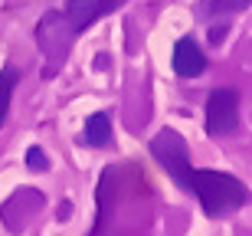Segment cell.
I'll list each match as a JSON object with an SVG mask.
<instances>
[{
  "label": "cell",
  "instance_id": "obj_1",
  "mask_svg": "<svg viewBox=\"0 0 252 236\" xmlns=\"http://www.w3.org/2000/svg\"><path fill=\"white\" fill-rule=\"evenodd\" d=\"M151 158L167 170V177L174 180L177 187H184L190 197L200 200V207H203L206 217H226V213H236L239 207L249 203V187H246L239 177L223 174V170L193 168V164H190L187 141H184V135L174 132V128H164V132L154 135Z\"/></svg>",
  "mask_w": 252,
  "mask_h": 236
},
{
  "label": "cell",
  "instance_id": "obj_2",
  "mask_svg": "<svg viewBox=\"0 0 252 236\" xmlns=\"http://www.w3.org/2000/svg\"><path fill=\"white\" fill-rule=\"evenodd\" d=\"M128 0H65V7L46 10L43 20L36 23L33 36H36L39 49L49 63V76L65 63L72 43L79 39V33H85L89 27H95L102 17H108L112 10L125 7Z\"/></svg>",
  "mask_w": 252,
  "mask_h": 236
},
{
  "label": "cell",
  "instance_id": "obj_3",
  "mask_svg": "<svg viewBox=\"0 0 252 236\" xmlns=\"http://www.w3.org/2000/svg\"><path fill=\"white\" fill-rule=\"evenodd\" d=\"M206 135H233L239 128V92L236 89H213L206 99V112H203Z\"/></svg>",
  "mask_w": 252,
  "mask_h": 236
},
{
  "label": "cell",
  "instance_id": "obj_4",
  "mask_svg": "<svg viewBox=\"0 0 252 236\" xmlns=\"http://www.w3.org/2000/svg\"><path fill=\"white\" fill-rule=\"evenodd\" d=\"M174 72L180 79H196L206 72V56L190 36H180L174 46Z\"/></svg>",
  "mask_w": 252,
  "mask_h": 236
},
{
  "label": "cell",
  "instance_id": "obj_5",
  "mask_svg": "<svg viewBox=\"0 0 252 236\" xmlns=\"http://www.w3.org/2000/svg\"><path fill=\"white\" fill-rule=\"evenodd\" d=\"M82 141L89 144V148H105V144L112 141V118H108L105 112L89 115L85 132H82Z\"/></svg>",
  "mask_w": 252,
  "mask_h": 236
},
{
  "label": "cell",
  "instance_id": "obj_6",
  "mask_svg": "<svg viewBox=\"0 0 252 236\" xmlns=\"http://www.w3.org/2000/svg\"><path fill=\"white\" fill-rule=\"evenodd\" d=\"M252 0H203V3H200V20H206V23H210V20H229V17H236V13H239V10H246L249 7Z\"/></svg>",
  "mask_w": 252,
  "mask_h": 236
},
{
  "label": "cell",
  "instance_id": "obj_7",
  "mask_svg": "<svg viewBox=\"0 0 252 236\" xmlns=\"http://www.w3.org/2000/svg\"><path fill=\"white\" fill-rule=\"evenodd\" d=\"M17 82H20V69L7 63V66L0 69V128H3V122H7V115H10V102H13Z\"/></svg>",
  "mask_w": 252,
  "mask_h": 236
},
{
  "label": "cell",
  "instance_id": "obj_8",
  "mask_svg": "<svg viewBox=\"0 0 252 236\" xmlns=\"http://www.w3.org/2000/svg\"><path fill=\"white\" fill-rule=\"evenodd\" d=\"M23 161H27V168L30 170H49V158H46V151L43 148H27V154H23Z\"/></svg>",
  "mask_w": 252,
  "mask_h": 236
}]
</instances>
